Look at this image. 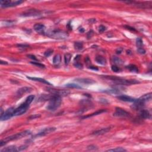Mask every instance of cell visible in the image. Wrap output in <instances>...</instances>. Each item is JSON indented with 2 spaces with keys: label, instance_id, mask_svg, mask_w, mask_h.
<instances>
[{
  "label": "cell",
  "instance_id": "cell-27",
  "mask_svg": "<svg viewBox=\"0 0 152 152\" xmlns=\"http://www.w3.org/2000/svg\"><path fill=\"white\" fill-rule=\"evenodd\" d=\"M107 152H127V150L122 147H117V148H112V149H109L107 150Z\"/></svg>",
  "mask_w": 152,
  "mask_h": 152
},
{
  "label": "cell",
  "instance_id": "cell-11",
  "mask_svg": "<svg viewBox=\"0 0 152 152\" xmlns=\"http://www.w3.org/2000/svg\"><path fill=\"white\" fill-rule=\"evenodd\" d=\"M77 82L80 83L86 84H91L95 83V81L91 79H87V78H77L75 79Z\"/></svg>",
  "mask_w": 152,
  "mask_h": 152
},
{
  "label": "cell",
  "instance_id": "cell-17",
  "mask_svg": "<svg viewBox=\"0 0 152 152\" xmlns=\"http://www.w3.org/2000/svg\"><path fill=\"white\" fill-rule=\"evenodd\" d=\"M32 89L30 87H22L21 89H19L17 91V94L19 95H23V94L27 93H29L30 91H32Z\"/></svg>",
  "mask_w": 152,
  "mask_h": 152
},
{
  "label": "cell",
  "instance_id": "cell-32",
  "mask_svg": "<svg viewBox=\"0 0 152 152\" xmlns=\"http://www.w3.org/2000/svg\"><path fill=\"white\" fill-rule=\"evenodd\" d=\"M31 64L37 66V67H38L42 68H45V66L44 65L42 64L39 63V62H31Z\"/></svg>",
  "mask_w": 152,
  "mask_h": 152
},
{
  "label": "cell",
  "instance_id": "cell-6",
  "mask_svg": "<svg viewBox=\"0 0 152 152\" xmlns=\"http://www.w3.org/2000/svg\"><path fill=\"white\" fill-rule=\"evenodd\" d=\"M29 106V105H28L25 102L23 103L20 106H19L17 108L15 109L14 112V116L22 115L24 114L27 110Z\"/></svg>",
  "mask_w": 152,
  "mask_h": 152
},
{
  "label": "cell",
  "instance_id": "cell-4",
  "mask_svg": "<svg viewBox=\"0 0 152 152\" xmlns=\"http://www.w3.org/2000/svg\"><path fill=\"white\" fill-rule=\"evenodd\" d=\"M48 36L49 37H50V38H53V39L60 40L65 39H67V38L68 37L67 33H66V32H64V31L59 30H53L52 32H49L48 34Z\"/></svg>",
  "mask_w": 152,
  "mask_h": 152
},
{
  "label": "cell",
  "instance_id": "cell-19",
  "mask_svg": "<svg viewBox=\"0 0 152 152\" xmlns=\"http://www.w3.org/2000/svg\"><path fill=\"white\" fill-rule=\"evenodd\" d=\"M28 79H30V80H33V81H39V82L42 83L46 84L48 85H51V84L50 83H49L48 81H46L45 79H42V78H38V77H27Z\"/></svg>",
  "mask_w": 152,
  "mask_h": 152
},
{
  "label": "cell",
  "instance_id": "cell-3",
  "mask_svg": "<svg viewBox=\"0 0 152 152\" xmlns=\"http://www.w3.org/2000/svg\"><path fill=\"white\" fill-rule=\"evenodd\" d=\"M104 78L112 80L115 83L119 85H130L133 84H136L139 83L138 81H136V80H126V79L117 77H115V76H104Z\"/></svg>",
  "mask_w": 152,
  "mask_h": 152
},
{
  "label": "cell",
  "instance_id": "cell-16",
  "mask_svg": "<svg viewBox=\"0 0 152 152\" xmlns=\"http://www.w3.org/2000/svg\"><path fill=\"white\" fill-rule=\"evenodd\" d=\"M19 151V148L15 146H10L4 148L1 150V152H15Z\"/></svg>",
  "mask_w": 152,
  "mask_h": 152
},
{
  "label": "cell",
  "instance_id": "cell-42",
  "mask_svg": "<svg viewBox=\"0 0 152 152\" xmlns=\"http://www.w3.org/2000/svg\"><path fill=\"white\" fill-rule=\"evenodd\" d=\"M89 68L91 69V70H95V71H98L99 70V69L97 67H95V66H90V67H89Z\"/></svg>",
  "mask_w": 152,
  "mask_h": 152
},
{
  "label": "cell",
  "instance_id": "cell-37",
  "mask_svg": "<svg viewBox=\"0 0 152 152\" xmlns=\"http://www.w3.org/2000/svg\"><path fill=\"white\" fill-rule=\"evenodd\" d=\"M106 30V27L104 26H100L99 27V31L100 33H103V32H105V31Z\"/></svg>",
  "mask_w": 152,
  "mask_h": 152
},
{
  "label": "cell",
  "instance_id": "cell-36",
  "mask_svg": "<svg viewBox=\"0 0 152 152\" xmlns=\"http://www.w3.org/2000/svg\"><path fill=\"white\" fill-rule=\"evenodd\" d=\"M14 21H5V26H12L14 24Z\"/></svg>",
  "mask_w": 152,
  "mask_h": 152
},
{
  "label": "cell",
  "instance_id": "cell-5",
  "mask_svg": "<svg viewBox=\"0 0 152 152\" xmlns=\"http://www.w3.org/2000/svg\"><path fill=\"white\" fill-rule=\"evenodd\" d=\"M47 91H49L51 95H56L60 97L67 96L70 94V92L68 90H57L55 89H52V88H47Z\"/></svg>",
  "mask_w": 152,
  "mask_h": 152
},
{
  "label": "cell",
  "instance_id": "cell-7",
  "mask_svg": "<svg viewBox=\"0 0 152 152\" xmlns=\"http://www.w3.org/2000/svg\"><path fill=\"white\" fill-rule=\"evenodd\" d=\"M15 109L14 108H10L5 112H4V114L2 117H0L1 121H7L10 119L13 116H14V112Z\"/></svg>",
  "mask_w": 152,
  "mask_h": 152
},
{
  "label": "cell",
  "instance_id": "cell-33",
  "mask_svg": "<svg viewBox=\"0 0 152 152\" xmlns=\"http://www.w3.org/2000/svg\"><path fill=\"white\" fill-rule=\"evenodd\" d=\"M53 52V51L52 49L47 50V51L44 53V55L46 57H49V56H51V55L52 54Z\"/></svg>",
  "mask_w": 152,
  "mask_h": 152
},
{
  "label": "cell",
  "instance_id": "cell-23",
  "mask_svg": "<svg viewBox=\"0 0 152 152\" xmlns=\"http://www.w3.org/2000/svg\"><path fill=\"white\" fill-rule=\"evenodd\" d=\"M105 112H106L105 110H104V109H101V110H98V111L96 112H94V113H93V114H90V115H89L84 116V117H83V118H89V117H93V116H95V115H98L101 114L102 113Z\"/></svg>",
  "mask_w": 152,
  "mask_h": 152
},
{
  "label": "cell",
  "instance_id": "cell-34",
  "mask_svg": "<svg viewBox=\"0 0 152 152\" xmlns=\"http://www.w3.org/2000/svg\"><path fill=\"white\" fill-rule=\"evenodd\" d=\"M111 69L113 71L115 72H118L121 71V69L118 67L116 65H112L111 67Z\"/></svg>",
  "mask_w": 152,
  "mask_h": 152
},
{
  "label": "cell",
  "instance_id": "cell-31",
  "mask_svg": "<svg viewBox=\"0 0 152 152\" xmlns=\"http://www.w3.org/2000/svg\"><path fill=\"white\" fill-rule=\"evenodd\" d=\"M105 92L108 93H110V94H118V93H119V90H116V89H112V90H105Z\"/></svg>",
  "mask_w": 152,
  "mask_h": 152
},
{
  "label": "cell",
  "instance_id": "cell-40",
  "mask_svg": "<svg viewBox=\"0 0 152 152\" xmlns=\"http://www.w3.org/2000/svg\"><path fill=\"white\" fill-rule=\"evenodd\" d=\"M74 66L78 68H82L83 65L82 64H81L80 63H79V62H76V64H74Z\"/></svg>",
  "mask_w": 152,
  "mask_h": 152
},
{
  "label": "cell",
  "instance_id": "cell-43",
  "mask_svg": "<svg viewBox=\"0 0 152 152\" xmlns=\"http://www.w3.org/2000/svg\"><path fill=\"white\" fill-rule=\"evenodd\" d=\"M122 49L121 48H118L117 49L116 52H117V54H120V53L122 52Z\"/></svg>",
  "mask_w": 152,
  "mask_h": 152
},
{
  "label": "cell",
  "instance_id": "cell-30",
  "mask_svg": "<svg viewBox=\"0 0 152 152\" xmlns=\"http://www.w3.org/2000/svg\"><path fill=\"white\" fill-rule=\"evenodd\" d=\"M136 44H137V47L138 48H142V45H143V41L141 38H137V39H136Z\"/></svg>",
  "mask_w": 152,
  "mask_h": 152
},
{
  "label": "cell",
  "instance_id": "cell-29",
  "mask_svg": "<svg viewBox=\"0 0 152 152\" xmlns=\"http://www.w3.org/2000/svg\"><path fill=\"white\" fill-rule=\"evenodd\" d=\"M83 47V43L81 42H77L74 43V48L77 50L82 49Z\"/></svg>",
  "mask_w": 152,
  "mask_h": 152
},
{
  "label": "cell",
  "instance_id": "cell-1",
  "mask_svg": "<svg viewBox=\"0 0 152 152\" xmlns=\"http://www.w3.org/2000/svg\"><path fill=\"white\" fill-rule=\"evenodd\" d=\"M31 134V132L29 130H26L24 131L20 132V133H19L13 135V136H9V137H6L4 139L0 141V146L2 147L3 146L5 145V144H7L8 142L11 141L13 140H16L20 139V138H23V137H26V136H29Z\"/></svg>",
  "mask_w": 152,
  "mask_h": 152
},
{
  "label": "cell",
  "instance_id": "cell-24",
  "mask_svg": "<svg viewBox=\"0 0 152 152\" xmlns=\"http://www.w3.org/2000/svg\"><path fill=\"white\" fill-rule=\"evenodd\" d=\"M112 61L114 63L117 65H121L123 64L122 60L119 58H118V57H115V56L112 57Z\"/></svg>",
  "mask_w": 152,
  "mask_h": 152
},
{
  "label": "cell",
  "instance_id": "cell-41",
  "mask_svg": "<svg viewBox=\"0 0 152 152\" xmlns=\"http://www.w3.org/2000/svg\"><path fill=\"white\" fill-rule=\"evenodd\" d=\"M27 57L29 58L32 59V60H34V61H37V59L36 58V57L34 55H28Z\"/></svg>",
  "mask_w": 152,
  "mask_h": 152
},
{
  "label": "cell",
  "instance_id": "cell-14",
  "mask_svg": "<svg viewBox=\"0 0 152 152\" xmlns=\"http://www.w3.org/2000/svg\"><path fill=\"white\" fill-rule=\"evenodd\" d=\"M118 99H119L120 100L124 102H134L136 100V99L133 98L130 96H128L126 95H121L117 97Z\"/></svg>",
  "mask_w": 152,
  "mask_h": 152
},
{
  "label": "cell",
  "instance_id": "cell-12",
  "mask_svg": "<svg viewBox=\"0 0 152 152\" xmlns=\"http://www.w3.org/2000/svg\"><path fill=\"white\" fill-rule=\"evenodd\" d=\"M34 30L39 34H43L45 33V27L43 24H36L34 26Z\"/></svg>",
  "mask_w": 152,
  "mask_h": 152
},
{
  "label": "cell",
  "instance_id": "cell-25",
  "mask_svg": "<svg viewBox=\"0 0 152 152\" xmlns=\"http://www.w3.org/2000/svg\"><path fill=\"white\" fill-rule=\"evenodd\" d=\"M71 54L70 53H66L65 55H64V62L65 64V65H68L69 63H70V61H71Z\"/></svg>",
  "mask_w": 152,
  "mask_h": 152
},
{
  "label": "cell",
  "instance_id": "cell-20",
  "mask_svg": "<svg viewBox=\"0 0 152 152\" xmlns=\"http://www.w3.org/2000/svg\"><path fill=\"white\" fill-rule=\"evenodd\" d=\"M95 60L96 61L98 64L100 65H105L106 64V60L102 56H97L95 58Z\"/></svg>",
  "mask_w": 152,
  "mask_h": 152
},
{
  "label": "cell",
  "instance_id": "cell-39",
  "mask_svg": "<svg viewBox=\"0 0 152 152\" xmlns=\"http://www.w3.org/2000/svg\"><path fill=\"white\" fill-rule=\"evenodd\" d=\"M87 149L89 150H95L98 149V148H97V147H96L95 146H94V145H90V146H88Z\"/></svg>",
  "mask_w": 152,
  "mask_h": 152
},
{
  "label": "cell",
  "instance_id": "cell-15",
  "mask_svg": "<svg viewBox=\"0 0 152 152\" xmlns=\"http://www.w3.org/2000/svg\"><path fill=\"white\" fill-rule=\"evenodd\" d=\"M139 99L140 101H141L142 102L146 103L147 102L150 101L151 99H152V93H149L146 94V95L142 96L141 97L139 98Z\"/></svg>",
  "mask_w": 152,
  "mask_h": 152
},
{
  "label": "cell",
  "instance_id": "cell-9",
  "mask_svg": "<svg viewBox=\"0 0 152 152\" xmlns=\"http://www.w3.org/2000/svg\"><path fill=\"white\" fill-rule=\"evenodd\" d=\"M114 115L119 117H128L129 116V114L124 109L120 108H116L115 112L114 114Z\"/></svg>",
  "mask_w": 152,
  "mask_h": 152
},
{
  "label": "cell",
  "instance_id": "cell-26",
  "mask_svg": "<svg viewBox=\"0 0 152 152\" xmlns=\"http://www.w3.org/2000/svg\"><path fill=\"white\" fill-rule=\"evenodd\" d=\"M34 99V95H30V96L27 97V98L26 99V100L24 102H25L26 104H27L28 105H29L33 101Z\"/></svg>",
  "mask_w": 152,
  "mask_h": 152
},
{
  "label": "cell",
  "instance_id": "cell-8",
  "mask_svg": "<svg viewBox=\"0 0 152 152\" xmlns=\"http://www.w3.org/2000/svg\"><path fill=\"white\" fill-rule=\"evenodd\" d=\"M40 15H41V12L39 11L34 9H30L24 11L21 15L23 17H36Z\"/></svg>",
  "mask_w": 152,
  "mask_h": 152
},
{
  "label": "cell",
  "instance_id": "cell-38",
  "mask_svg": "<svg viewBox=\"0 0 152 152\" xmlns=\"http://www.w3.org/2000/svg\"><path fill=\"white\" fill-rule=\"evenodd\" d=\"M137 51L140 54H144L146 53V51L143 48H138L137 49Z\"/></svg>",
  "mask_w": 152,
  "mask_h": 152
},
{
  "label": "cell",
  "instance_id": "cell-28",
  "mask_svg": "<svg viewBox=\"0 0 152 152\" xmlns=\"http://www.w3.org/2000/svg\"><path fill=\"white\" fill-rule=\"evenodd\" d=\"M66 87L68 88H74V89H82L81 86H79L77 84H76L71 83V84H67L65 85Z\"/></svg>",
  "mask_w": 152,
  "mask_h": 152
},
{
  "label": "cell",
  "instance_id": "cell-2",
  "mask_svg": "<svg viewBox=\"0 0 152 152\" xmlns=\"http://www.w3.org/2000/svg\"><path fill=\"white\" fill-rule=\"evenodd\" d=\"M61 101H62L61 97L52 95V97L49 99L48 105L46 107L47 109L51 111H54L57 110L61 106Z\"/></svg>",
  "mask_w": 152,
  "mask_h": 152
},
{
  "label": "cell",
  "instance_id": "cell-13",
  "mask_svg": "<svg viewBox=\"0 0 152 152\" xmlns=\"http://www.w3.org/2000/svg\"><path fill=\"white\" fill-rule=\"evenodd\" d=\"M111 129L110 127H107V128H103L102 129H98L97 131H95L93 133H92V134L96 135V136H99V135H103L104 134H106L108 132H109V131Z\"/></svg>",
  "mask_w": 152,
  "mask_h": 152
},
{
  "label": "cell",
  "instance_id": "cell-10",
  "mask_svg": "<svg viewBox=\"0 0 152 152\" xmlns=\"http://www.w3.org/2000/svg\"><path fill=\"white\" fill-rule=\"evenodd\" d=\"M56 130V128L55 127H48V128H46L44 129L37 134L36 135V137H42V136H45L47 134H49L50 133H52V132L55 131Z\"/></svg>",
  "mask_w": 152,
  "mask_h": 152
},
{
  "label": "cell",
  "instance_id": "cell-22",
  "mask_svg": "<svg viewBox=\"0 0 152 152\" xmlns=\"http://www.w3.org/2000/svg\"><path fill=\"white\" fill-rule=\"evenodd\" d=\"M61 55L60 54H57L53 57V63L55 65H58L61 62Z\"/></svg>",
  "mask_w": 152,
  "mask_h": 152
},
{
  "label": "cell",
  "instance_id": "cell-18",
  "mask_svg": "<svg viewBox=\"0 0 152 152\" xmlns=\"http://www.w3.org/2000/svg\"><path fill=\"white\" fill-rule=\"evenodd\" d=\"M140 116L142 119H150L151 118V115L150 114L149 112L147 110H142L140 112Z\"/></svg>",
  "mask_w": 152,
  "mask_h": 152
},
{
  "label": "cell",
  "instance_id": "cell-21",
  "mask_svg": "<svg viewBox=\"0 0 152 152\" xmlns=\"http://www.w3.org/2000/svg\"><path fill=\"white\" fill-rule=\"evenodd\" d=\"M127 68L131 72H138V68H137V66L135 65H133V64L129 65H128L127 67Z\"/></svg>",
  "mask_w": 152,
  "mask_h": 152
},
{
  "label": "cell",
  "instance_id": "cell-45",
  "mask_svg": "<svg viewBox=\"0 0 152 152\" xmlns=\"http://www.w3.org/2000/svg\"><path fill=\"white\" fill-rule=\"evenodd\" d=\"M7 62L6 61H1V64H7Z\"/></svg>",
  "mask_w": 152,
  "mask_h": 152
},
{
  "label": "cell",
  "instance_id": "cell-35",
  "mask_svg": "<svg viewBox=\"0 0 152 152\" xmlns=\"http://www.w3.org/2000/svg\"><path fill=\"white\" fill-rule=\"evenodd\" d=\"M40 117H41V115H39V114H34V115H32V116H30V117H29V118H28V119H37V118H39Z\"/></svg>",
  "mask_w": 152,
  "mask_h": 152
},
{
  "label": "cell",
  "instance_id": "cell-44",
  "mask_svg": "<svg viewBox=\"0 0 152 152\" xmlns=\"http://www.w3.org/2000/svg\"><path fill=\"white\" fill-rule=\"evenodd\" d=\"M18 46L20 47V48H27L28 47V45H18Z\"/></svg>",
  "mask_w": 152,
  "mask_h": 152
}]
</instances>
